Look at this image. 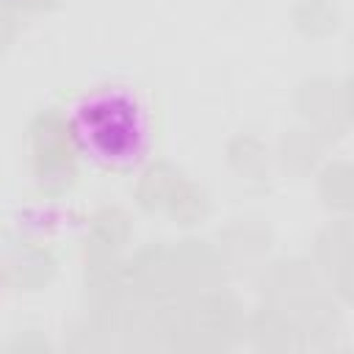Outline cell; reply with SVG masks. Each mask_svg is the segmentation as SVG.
I'll use <instances>...</instances> for the list:
<instances>
[{
	"label": "cell",
	"instance_id": "6da1fadb",
	"mask_svg": "<svg viewBox=\"0 0 354 354\" xmlns=\"http://www.w3.org/2000/svg\"><path fill=\"white\" fill-rule=\"evenodd\" d=\"M144 136V116L138 105L124 94L102 91L86 97L75 111V138L91 158L108 166L130 163L138 158Z\"/></svg>",
	"mask_w": 354,
	"mask_h": 354
}]
</instances>
